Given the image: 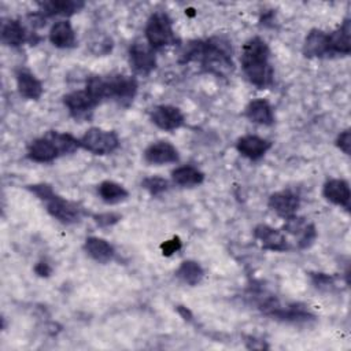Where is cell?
<instances>
[{"mask_svg": "<svg viewBox=\"0 0 351 351\" xmlns=\"http://www.w3.org/2000/svg\"><path fill=\"white\" fill-rule=\"evenodd\" d=\"M181 62H197L206 70L223 74L232 70V49L223 38H208L189 43L182 55Z\"/></svg>", "mask_w": 351, "mask_h": 351, "instance_id": "1", "label": "cell"}, {"mask_svg": "<svg viewBox=\"0 0 351 351\" xmlns=\"http://www.w3.org/2000/svg\"><path fill=\"white\" fill-rule=\"evenodd\" d=\"M269 58V47L261 37H252L243 45L241 69L247 80L259 89L269 88L273 84L274 70Z\"/></svg>", "mask_w": 351, "mask_h": 351, "instance_id": "2", "label": "cell"}, {"mask_svg": "<svg viewBox=\"0 0 351 351\" xmlns=\"http://www.w3.org/2000/svg\"><path fill=\"white\" fill-rule=\"evenodd\" d=\"M144 33H145L147 44L152 49L163 48L169 44H173L176 40L174 30H173V22H171L170 16L163 11L154 12L149 16V19L147 21Z\"/></svg>", "mask_w": 351, "mask_h": 351, "instance_id": "3", "label": "cell"}, {"mask_svg": "<svg viewBox=\"0 0 351 351\" xmlns=\"http://www.w3.org/2000/svg\"><path fill=\"white\" fill-rule=\"evenodd\" d=\"M138 84L133 75L111 74L104 77L106 99H111L121 106H129L136 97Z\"/></svg>", "mask_w": 351, "mask_h": 351, "instance_id": "4", "label": "cell"}, {"mask_svg": "<svg viewBox=\"0 0 351 351\" xmlns=\"http://www.w3.org/2000/svg\"><path fill=\"white\" fill-rule=\"evenodd\" d=\"M80 144L90 154L108 155L119 147V137L114 130L90 128L80 138Z\"/></svg>", "mask_w": 351, "mask_h": 351, "instance_id": "5", "label": "cell"}, {"mask_svg": "<svg viewBox=\"0 0 351 351\" xmlns=\"http://www.w3.org/2000/svg\"><path fill=\"white\" fill-rule=\"evenodd\" d=\"M47 211L59 222L64 225L77 223L84 217L85 211L84 208L71 200H67L66 197L59 196L55 191H52L44 200Z\"/></svg>", "mask_w": 351, "mask_h": 351, "instance_id": "6", "label": "cell"}, {"mask_svg": "<svg viewBox=\"0 0 351 351\" xmlns=\"http://www.w3.org/2000/svg\"><path fill=\"white\" fill-rule=\"evenodd\" d=\"M63 103L70 115L75 119H86L93 112L95 107L100 104L86 88L77 89L64 95Z\"/></svg>", "mask_w": 351, "mask_h": 351, "instance_id": "7", "label": "cell"}, {"mask_svg": "<svg viewBox=\"0 0 351 351\" xmlns=\"http://www.w3.org/2000/svg\"><path fill=\"white\" fill-rule=\"evenodd\" d=\"M129 63L136 74L148 75L156 67L155 49L147 43H133L129 48Z\"/></svg>", "mask_w": 351, "mask_h": 351, "instance_id": "8", "label": "cell"}, {"mask_svg": "<svg viewBox=\"0 0 351 351\" xmlns=\"http://www.w3.org/2000/svg\"><path fill=\"white\" fill-rule=\"evenodd\" d=\"M149 118L162 130H176L184 125V114L180 108L170 104H160L151 110Z\"/></svg>", "mask_w": 351, "mask_h": 351, "instance_id": "9", "label": "cell"}, {"mask_svg": "<svg viewBox=\"0 0 351 351\" xmlns=\"http://www.w3.org/2000/svg\"><path fill=\"white\" fill-rule=\"evenodd\" d=\"M254 237L256 239L262 248L269 251L284 252L289 248L285 234L281 230L274 229L265 223H261L254 229Z\"/></svg>", "mask_w": 351, "mask_h": 351, "instance_id": "10", "label": "cell"}, {"mask_svg": "<svg viewBox=\"0 0 351 351\" xmlns=\"http://www.w3.org/2000/svg\"><path fill=\"white\" fill-rule=\"evenodd\" d=\"M300 206V199L296 193L291 191H278L270 195L269 207L280 217L289 218L296 215V211Z\"/></svg>", "mask_w": 351, "mask_h": 351, "instance_id": "11", "label": "cell"}, {"mask_svg": "<svg viewBox=\"0 0 351 351\" xmlns=\"http://www.w3.org/2000/svg\"><path fill=\"white\" fill-rule=\"evenodd\" d=\"M144 159L151 165H166L178 160L177 148L169 141H155L144 149Z\"/></svg>", "mask_w": 351, "mask_h": 351, "instance_id": "12", "label": "cell"}, {"mask_svg": "<svg viewBox=\"0 0 351 351\" xmlns=\"http://www.w3.org/2000/svg\"><path fill=\"white\" fill-rule=\"evenodd\" d=\"M85 5L80 0H49L38 3V15L45 16H69L78 12Z\"/></svg>", "mask_w": 351, "mask_h": 351, "instance_id": "13", "label": "cell"}, {"mask_svg": "<svg viewBox=\"0 0 351 351\" xmlns=\"http://www.w3.org/2000/svg\"><path fill=\"white\" fill-rule=\"evenodd\" d=\"M284 229L298 237V244L300 248L311 245L317 237L315 226L313 223H308L304 218H299L296 215L287 218Z\"/></svg>", "mask_w": 351, "mask_h": 351, "instance_id": "14", "label": "cell"}, {"mask_svg": "<svg viewBox=\"0 0 351 351\" xmlns=\"http://www.w3.org/2000/svg\"><path fill=\"white\" fill-rule=\"evenodd\" d=\"M304 56L307 58H324L330 55L329 43H328V33L319 29H313L307 33L303 48Z\"/></svg>", "mask_w": 351, "mask_h": 351, "instance_id": "15", "label": "cell"}, {"mask_svg": "<svg viewBox=\"0 0 351 351\" xmlns=\"http://www.w3.org/2000/svg\"><path fill=\"white\" fill-rule=\"evenodd\" d=\"M271 147V143L259 137V136H254V134H247L243 136L237 140L236 143V148L237 151L251 159V160H258L261 159Z\"/></svg>", "mask_w": 351, "mask_h": 351, "instance_id": "16", "label": "cell"}, {"mask_svg": "<svg viewBox=\"0 0 351 351\" xmlns=\"http://www.w3.org/2000/svg\"><path fill=\"white\" fill-rule=\"evenodd\" d=\"M322 193H324L325 199L329 200L330 203L344 207L347 210L350 208L351 192H350V185L346 180H343V178L328 180L324 185Z\"/></svg>", "mask_w": 351, "mask_h": 351, "instance_id": "17", "label": "cell"}, {"mask_svg": "<svg viewBox=\"0 0 351 351\" xmlns=\"http://www.w3.org/2000/svg\"><path fill=\"white\" fill-rule=\"evenodd\" d=\"M1 41L10 47H19L26 41H30L33 44L36 43L32 37V33L18 19H10L3 23Z\"/></svg>", "mask_w": 351, "mask_h": 351, "instance_id": "18", "label": "cell"}, {"mask_svg": "<svg viewBox=\"0 0 351 351\" xmlns=\"http://www.w3.org/2000/svg\"><path fill=\"white\" fill-rule=\"evenodd\" d=\"M27 156H29V159H32L37 163H49L60 155H59L56 147L53 145V143L47 136H43V137L33 140L27 145Z\"/></svg>", "mask_w": 351, "mask_h": 351, "instance_id": "19", "label": "cell"}, {"mask_svg": "<svg viewBox=\"0 0 351 351\" xmlns=\"http://www.w3.org/2000/svg\"><path fill=\"white\" fill-rule=\"evenodd\" d=\"M16 88L21 96L29 100H37L41 97L44 88L41 81L29 70H18L16 71Z\"/></svg>", "mask_w": 351, "mask_h": 351, "instance_id": "20", "label": "cell"}, {"mask_svg": "<svg viewBox=\"0 0 351 351\" xmlns=\"http://www.w3.org/2000/svg\"><path fill=\"white\" fill-rule=\"evenodd\" d=\"M49 41L56 48H73L75 45V33L71 23L66 19L55 22L49 30Z\"/></svg>", "mask_w": 351, "mask_h": 351, "instance_id": "21", "label": "cell"}, {"mask_svg": "<svg viewBox=\"0 0 351 351\" xmlns=\"http://www.w3.org/2000/svg\"><path fill=\"white\" fill-rule=\"evenodd\" d=\"M350 19H344L343 23L335 29L333 32L328 33V43L330 55H348L351 52V41H350Z\"/></svg>", "mask_w": 351, "mask_h": 351, "instance_id": "22", "label": "cell"}, {"mask_svg": "<svg viewBox=\"0 0 351 351\" xmlns=\"http://www.w3.org/2000/svg\"><path fill=\"white\" fill-rule=\"evenodd\" d=\"M84 248L92 259H95L96 262H100V263H107V262L112 261V258L115 255L114 247L107 240H104L101 237H96V236L86 237V240L84 243Z\"/></svg>", "mask_w": 351, "mask_h": 351, "instance_id": "23", "label": "cell"}, {"mask_svg": "<svg viewBox=\"0 0 351 351\" xmlns=\"http://www.w3.org/2000/svg\"><path fill=\"white\" fill-rule=\"evenodd\" d=\"M245 117L258 125H271L274 122V112L271 106L265 99H255L245 107Z\"/></svg>", "mask_w": 351, "mask_h": 351, "instance_id": "24", "label": "cell"}, {"mask_svg": "<svg viewBox=\"0 0 351 351\" xmlns=\"http://www.w3.org/2000/svg\"><path fill=\"white\" fill-rule=\"evenodd\" d=\"M44 136H47L53 143V145L56 147L59 155L73 154V152H75L81 147L80 138H75L70 133L58 132V130H49Z\"/></svg>", "mask_w": 351, "mask_h": 351, "instance_id": "25", "label": "cell"}, {"mask_svg": "<svg viewBox=\"0 0 351 351\" xmlns=\"http://www.w3.org/2000/svg\"><path fill=\"white\" fill-rule=\"evenodd\" d=\"M171 178L177 185L195 186L200 185L204 180V174L193 166H180L173 170Z\"/></svg>", "mask_w": 351, "mask_h": 351, "instance_id": "26", "label": "cell"}, {"mask_svg": "<svg viewBox=\"0 0 351 351\" xmlns=\"http://www.w3.org/2000/svg\"><path fill=\"white\" fill-rule=\"evenodd\" d=\"M97 193L101 197V200L108 204L119 203L129 196V192L125 189V186H122L115 181H108V180L103 181L97 186Z\"/></svg>", "mask_w": 351, "mask_h": 351, "instance_id": "27", "label": "cell"}, {"mask_svg": "<svg viewBox=\"0 0 351 351\" xmlns=\"http://www.w3.org/2000/svg\"><path fill=\"white\" fill-rule=\"evenodd\" d=\"M176 274L182 282L188 285H197L204 277L202 266L195 261H184L177 269Z\"/></svg>", "mask_w": 351, "mask_h": 351, "instance_id": "28", "label": "cell"}, {"mask_svg": "<svg viewBox=\"0 0 351 351\" xmlns=\"http://www.w3.org/2000/svg\"><path fill=\"white\" fill-rule=\"evenodd\" d=\"M141 185L144 189H147L154 196L163 193L169 186L167 181L163 177H158V176H151V177L144 178Z\"/></svg>", "mask_w": 351, "mask_h": 351, "instance_id": "29", "label": "cell"}, {"mask_svg": "<svg viewBox=\"0 0 351 351\" xmlns=\"http://www.w3.org/2000/svg\"><path fill=\"white\" fill-rule=\"evenodd\" d=\"M90 49L93 53L96 55H106L107 52L111 51V38H108L107 36H100L99 38H93L90 43Z\"/></svg>", "mask_w": 351, "mask_h": 351, "instance_id": "30", "label": "cell"}, {"mask_svg": "<svg viewBox=\"0 0 351 351\" xmlns=\"http://www.w3.org/2000/svg\"><path fill=\"white\" fill-rule=\"evenodd\" d=\"M93 219L99 226L107 228V226L117 223L121 219V215L117 213H100V214L93 215Z\"/></svg>", "mask_w": 351, "mask_h": 351, "instance_id": "31", "label": "cell"}, {"mask_svg": "<svg viewBox=\"0 0 351 351\" xmlns=\"http://www.w3.org/2000/svg\"><path fill=\"white\" fill-rule=\"evenodd\" d=\"M181 245H182V243H181L180 237H173V239L166 240L165 243H162V244H160V250H162V254H163V255L170 256V255H173L174 252L180 251Z\"/></svg>", "mask_w": 351, "mask_h": 351, "instance_id": "32", "label": "cell"}, {"mask_svg": "<svg viewBox=\"0 0 351 351\" xmlns=\"http://www.w3.org/2000/svg\"><path fill=\"white\" fill-rule=\"evenodd\" d=\"M351 140H350V130H343L340 134H339V137H337V140H336V145L340 148V151H343L346 155H350V145H351V143H350Z\"/></svg>", "mask_w": 351, "mask_h": 351, "instance_id": "33", "label": "cell"}, {"mask_svg": "<svg viewBox=\"0 0 351 351\" xmlns=\"http://www.w3.org/2000/svg\"><path fill=\"white\" fill-rule=\"evenodd\" d=\"M34 271H36L38 276H41V277H47V276L51 274L52 269H51V266H49L47 262H38V263L34 266Z\"/></svg>", "mask_w": 351, "mask_h": 351, "instance_id": "34", "label": "cell"}]
</instances>
